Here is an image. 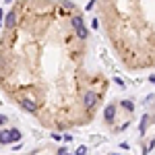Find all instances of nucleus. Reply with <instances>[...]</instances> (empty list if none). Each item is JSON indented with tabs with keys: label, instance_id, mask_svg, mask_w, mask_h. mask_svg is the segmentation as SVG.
<instances>
[{
	"label": "nucleus",
	"instance_id": "obj_6",
	"mask_svg": "<svg viewBox=\"0 0 155 155\" xmlns=\"http://www.w3.org/2000/svg\"><path fill=\"white\" fill-rule=\"evenodd\" d=\"M147 124H149V114H147V116H143V120H141V132L147 130Z\"/></svg>",
	"mask_w": 155,
	"mask_h": 155
},
{
	"label": "nucleus",
	"instance_id": "obj_9",
	"mask_svg": "<svg viewBox=\"0 0 155 155\" xmlns=\"http://www.w3.org/2000/svg\"><path fill=\"white\" fill-rule=\"evenodd\" d=\"M0 124H6V116H2V114H0Z\"/></svg>",
	"mask_w": 155,
	"mask_h": 155
},
{
	"label": "nucleus",
	"instance_id": "obj_4",
	"mask_svg": "<svg viewBox=\"0 0 155 155\" xmlns=\"http://www.w3.org/2000/svg\"><path fill=\"white\" fill-rule=\"evenodd\" d=\"M0 143L2 145L11 143V130H0Z\"/></svg>",
	"mask_w": 155,
	"mask_h": 155
},
{
	"label": "nucleus",
	"instance_id": "obj_5",
	"mask_svg": "<svg viewBox=\"0 0 155 155\" xmlns=\"http://www.w3.org/2000/svg\"><path fill=\"white\" fill-rule=\"evenodd\" d=\"M19 139H21V130H17V128H11V143L19 141Z\"/></svg>",
	"mask_w": 155,
	"mask_h": 155
},
{
	"label": "nucleus",
	"instance_id": "obj_3",
	"mask_svg": "<svg viewBox=\"0 0 155 155\" xmlns=\"http://www.w3.org/2000/svg\"><path fill=\"white\" fill-rule=\"evenodd\" d=\"M114 116H116V106L110 104V106L106 107V112H104V120H106L107 124H112V122H114Z\"/></svg>",
	"mask_w": 155,
	"mask_h": 155
},
{
	"label": "nucleus",
	"instance_id": "obj_2",
	"mask_svg": "<svg viewBox=\"0 0 155 155\" xmlns=\"http://www.w3.org/2000/svg\"><path fill=\"white\" fill-rule=\"evenodd\" d=\"M112 52L128 71L155 68V0H95Z\"/></svg>",
	"mask_w": 155,
	"mask_h": 155
},
{
	"label": "nucleus",
	"instance_id": "obj_7",
	"mask_svg": "<svg viewBox=\"0 0 155 155\" xmlns=\"http://www.w3.org/2000/svg\"><path fill=\"white\" fill-rule=\"evenodd\" d=\"M120 106H122V107H126L128 112H132V110H134V106H132L130 101H120Z\"/></svg>",
	"mask_w": 155,
	"mask_h": 155
},
{
	"label": "nucleus",
	"instance_id": "obj_1",
	"mask_svg": "<svg viewBox=\"0 0 155 155\" xmlns=\"http://www.w3.org/2000/svg\"><path fill=\"white\" fill-rule=\"evenodd\" d=\"M89 39L71 0H15L0 31V89L46 128L83 124V95L104 97L110 85L89 66Z\"/></svg>",
	"mask_w": 155,
	"mask_h": 155
},
{
	"label": "nucleus",
	"instance_id": "obj_8",
	"mask_svg": "<svg viewBox=\"0 0 155 155\" xmlns=\"http://www.w3.org/2000/svg\"><path fill=\"white\" fill-rule=\"evenodd\" d=\"M87 153V147H79V149H77V155H85Z\"/></svg>",
	"mask_w": 155,
	"mask_h": 155
}]
</instances>
